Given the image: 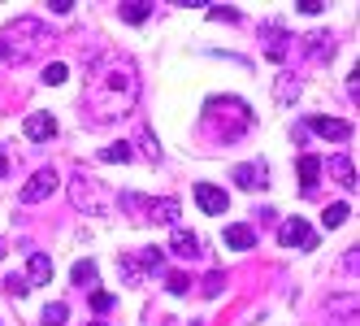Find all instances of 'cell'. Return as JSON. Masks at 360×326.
<instances>
[{"label":"cell","instance_id":"3","mask_svg":"<svg viewBox=\"0 0 360 326\" xmlns=\"http://www.w3.org/2000/svg\"><path fill=\"white\" fill-rule=\"evenodd\" d=\"M70 200H74V209H83L91 218H105L113 209L109 187L100 179H91V174H83V170H74V179H70Z\"/></svg>","mask_w":360,"mask_h":326},{"label":"cell","instance_id":"19","mask_svg":"<svg viewBox=\"0 0 360 326\" xmlns=\"http://www.w3.org/2000/svg\"><path fill=\"white\" fill-rule=\"evenodd\" d=\"M347 218H352V209L343 205V200H339V205H330V209L321 213V222H326V227H330V231H334V227H343V222H347Z\"/></svg>","mask_w":360,"mask_h":326},{"label":"cell","instance_id":"1","mask_svg":"<svg viewBox=\"0 0 360 326\" xmlns=\"http://www.w3.org/2000/svg\"><path fill=\"white\" fill-rule=\"evenodd\" d=\"M135 100H139V74L131 61H109L91 74V87H87L91 122H117L135 109Z\"/></svg>","mask_w":360,"mask_h":326},{"label":"cell","instance_id":"27","mask_svg":"<svg viewBox=\"0 0 360 326\" xmlns=\"http://www.w3.org/2000/svg\"><path fill=\"white\" fill-rule=\"evenodd\" d=\"M295 96H300L295 79H282V83H278V100H282V105H287V100H295Z\"/></svg>","mask_w":360,"mask_h":326},{"label":"cell","instance_id":"23","mask_svg":"<svg viewBox=\"0 0 360 326\" xmlns=\"http://www.w3.org/2000/svg\"><path fill=\"white\" fill-rule=\"evenodd\" d=\"M65 79H70V70H65L61 61H53V65L44 70V83H48V87H57V83H65Z\"/></svg>","mask_w":360,"mask_h":326},{"label":"cell","instance_id":"2","mask_svg":"<svg viewBox=\"0 0 360 326\" xmlns=\"http://www.w3.org/2000/svg\"><path fill=\"white\" fill-rule=\"evenodd\" d=\"M204 127H209V135L217 144H235L252 131V109L239 96H213L209 105H204Z\"/></svg>","mask_w":360,"mask_h":326},{"label":"cell","instance_id":"20","mask_svg":"<svg viewBox=\"0 0 360 326\" xmlns=\"http://www.w3.org/2000/svg\"><path fill=\"white\" fill-rule=\"evenodd\" d=\"M70 279L79 283V287H91V283H96V261H79V265L70 270Z\"/></svg>","mask_w":360,"mask_h":326},{"label":"cell","instance_id":"25","mask_svg":"<svg viewBox=\"0 0 360 326\" xmlns=\"http://www.w3.org/2000/svg\"><path fill=\"white\" fill-rule=\"evenodd\" d=\"M65 318H70L65 305H48V309H44V326H65Z\"/></svg>","mask_w":360,"mask_h":326},{"label":"cell","instance_id":"22","mask_svg":"<svg viewBox=\"0 0 360 326\" xmlns=\"http://www.w3.org/2000/svg\"><path fill=\"white\" fill-rule=\"evenodd\" d=\"M165 287H169L174 296H187V287H191V279H187V274H183V270H174V274H165Z\"/></svg>","mask_w":360,"mask_h":326},{"label":"cell","instance_id":"8","mask_svg":"<svg viewBox=\"0 0 360 326\" xmlns=\"http://www.w3.org/2000/svg\"><path fill=\"white\" fill-rule=\"evenodd\" d=\"M308 131L321 135V139H352V122H339V118H308Z\"/></svg>","mask_w":360,"mask_h":326},{"label":"cell","instance_id":"18","mask_svg":"<svg viewBox=\"0 0 360 326\" xmlns=\"http://www.w3.org/2000/svg\"><path fill=\"white\" fill-rule=\"evenodd\" d=\"M139 265H143L148 274H161V270H165V253H161V248H143V253H139Z\"/></svg>","mask_w":360,"mask_h":326},{"label":"cell","instance_id":"15","mask_svg":"<svg viewBox=\"0 0 360 326\" xmlns=\"http://www.w3.org/2000/svg\"><path fill=\"white\" fill-rule=\"evenodd\" d=\"M169 253H178V257H195V253H200V239H195L191 231H183V227H174V235H169Z\"/></svg>","mask_w":360,"mask_h":326},{"label":"cell","instance_id":"14","mask_svg":"<svg viewBox=\"0 0 360 326\" xmlns=\"http://www.w3.org/2000/svg\"><path fill=\"white\" fill-rule=\"evenodd\" d=\"M330 174L339 179L343 192H356V170H352V157H347V153H339V157L330 161Z\"/></svg>","mask_w":360,"mask_h":326},{"label":"cell","instance_id":"26","mask_svg":"<svg viewBox=\"0 0 360 326\" xmlns=\"http://www.w3.org/2000/svg\"><path fill=\"white\" fill-rule=\"evenodd\" d=\"M221 287H226V274H209V279H204V296H221Z\"/></svg>","mask_w":360,"mask_h":326},{"label":"cell","instance_id":"16","mask_svg":"<svg viewBox=\"0 0 360 326\" xmlns=\"http://www.w3.org/2000/svg\"><path fill=\"white\" fill-rule=\"evenodd\" d=\"M48 279H53V261H48L44 253H31V261H27V283H48Z\"/></svg>","mask_w":360,"mask_h":326},{"label":"cell","instance_id":"10","mask_svg":"<svg viewBox=\"0 0 360 326\" xmlns=\"http://www.w3.org/2000/svg\"><path fill=\"white\" fill-rule=\"evenodd\" d=\"M317 179H321V157L304 153V157H300V192L313 196V192H317Z\"/></svg>","mask_w":360,"mask_h":326},{"label":"cell","instance_id":"35","mask_svg":"<svg viewBox=\"0 0 360 326\" xmlns=\"http://www.w3.org/2000/svg\"><path fill=\"white\" fill-rule=\"evenodd\" d=\"M191 326H200V322H191Z\"/></svg>","mask_w":360,"mask_h":326},{"label":"cell","instance_id":"7","mask_svg":"<svg viewBox=\"0 0 360 326\" xmlns=\"http://www.w3.org/2000/svg\"><path fill=\"white\" fill-rule=\"evenodd\" d=\"M139 209L148 213V222H161V227H174V222L183 218V209H178V200H174V196H169V200H143Z\"/></svg>","mask_w":360,"mask_h":326},{"label":"cell","instance_id":"13","mask_svg":"<svg viewBox=\"0 0 360 326\" xmlns=\"http://www.w3.org/2000/svg\"><path fill=\"white\" fill-rule=\"evenodd\" d=\"M53 135H57L53 113H31L27 118V139H53Z\"/></svg>","mask_w":360,"mask_h":326},{"label":"cell","instance_id":"34","mask_svg":"<svg viewBox=\"0 0 360 326\" xmlns=\"http://www.w3.org/2000/svg\"><path fill=\"white\" fill-rule=\"evenodd\" d=\"M91 326H105V322H91Z\"/></svg>","mask_w":360,"mask_h":326},{"label":"cell","instance_id":"9","mask_svg":"<svg viewBox=\"0 0 360 326\" xmlns=\"http://www.w3.org/2000/svg\"><path fill=\"white\" fill-rule=\"evenodd\" d=\"M195 200H200L204 213H226V205H230V196L221 187H213V183H200L195 187Z\"/></svg>","mask_w":360,"mask_h":326},{"label":"cell","instance_id":"6","mask_svg":"<svg viewBox=\"0 0 360 326\" xmlns=\"http://www.w3.org/2000/svg\"><path fill=\"white\" fill-rule=\"evenodd\" d=\"M235 183H239V187H248V192H261V187H269V165H265V161L235 165Z\"/></svg>","mask_w":360,"mask_h":326},{"label":"cell","instance_id":"29","mask_svg":"<svg viewBox=\"0 0 360 326\" xmlns=\"http://www.w3.org/2000/svg\"><path fill=\"white\" fill-rule=\"evenodd\" d=\"M139 148H143V153H148L152 161L161 157V153H157V139H152V131H139Z\"/></svg>","mask_w":360,"mask_h":326},{"label":"cell","instance_id":"28","mask_svg":"<svg viewBox=\"0 0 360 326\" xmlns=\"http://www.w3.org/2000/svg\"><path fill=\"white\" fill-rule=\"evenodd\" d=\"M209 13H213V18H221V22H239V9H235V5H213Z\"/></svg>","mask_w":360,"mask_h":326},{"label":"cell","instance_id":"21","mask_svg":"<svg viewBox=\"0 0 360 326\" xmlns=\"http://www.w3.org/2000/svg\"><path fill=\"white\" fill-rule=\"evenodd\" d=\"M100 157H105V161H113V165H126V161H131V144H109Z\"/></svg>","mask_w":360,"mask_h":326},{"label":"cell","instance_id":"11","mask_svg":"<svg viewBox=\"0 0 360 326\" xmlns=\"http://www.w3.org/2000/svg\"><path fill=\"white\" fill-rule=\"evenodd\" d=\"M265 39H269V48H265L269 61H282V57H287V44H291V39H287V31H282L278 22H265Z\"/></svg>","mask_w":360,"mask_h":326},{"label":"cell","instance_id":"32","mask_svg":"<svg viewBox=\"0 0 360 326\" xmlns=\"http://www.w3.org/2000/svg\"><path fill=\"white\" fill-rule=\"evenodd\" d=\"M9 174V157H5V148H0V179Z\"/></svg>","mask_w":360,"mask_h":326},{"label":"cell","instance_id":"24","mask_svg":"<svg viewBox=\"0 0 360 326\" xmlns=\"http://www.w3.org/2000/svg\"><path fill=\"white\" fill-rule=\"evenodd\" d=\"M113 305H117L113 291H91V309H96V313H109Z\"/></svg>","mask_w":360,"mask_h":326},{"label":"cell","instance_id":"5","mask_svg":"<svg viewBox=\"0 0 360 326\" xmlns=\"http://www.w3.org/2000/svg\"><path fill=\"white\" fill-rule=\"evenodd\" d=\"M57 192V170H35L31 183L22 187V205H39V200H48Z\"/></svg>","mask_w":360,"mask_h":326},{"label":"cell","instance_id":"30","mask_svg":"<svg viewBox=\"0 0 360 326\" xmlns=\"http://www.w3.org/2000/svg\"><path fill=\"white\" fill-rule=\"evenodd\" d=\"M5 291H9V296H27V279H18V274H9V279H5Z\"/></svg>","mask_w":360,"mask_h":326},{"label":"cell","instance_id":"12","mask_svg":"<svg viewBox=\"0 0 360 326\" xmlns=\"http://www.w3.org/2000/svg\"><path fill=\"white\" fill-rule=\"evenodd\" d=\"M226 248H235V253H248V248H256V231H252V227H243V222L226 227Z\"/></svg>","mask_w":360,"mask_h":326},{"label":"cell","instance_id":"33","mask_svg":"<svg viewBox=\"0 0 360 326\" xmlns=\"http://www.w3.org/2000/svg\"><path fill=\"white\" fill-rule=\"evenodd\" d=\"M0 257H5V244H0Z\"/></svg>","mask_w":360,"mask_h":326},{"label":"cell","instance_id":"31","mask_svg":"<svg viewBox=\"0 0 360 326\" xmlns=\"http://www.w3.org/2000/svg\"><path fill=\"white\" fill-rule=\"evenodd\" d=\"M300 13H308V18H317V13H326V5H313V0H304V5H300Z\"/></svg>","mask_w":360,"mask_h":326},{"label":"cell","instance_id":"17","mask_svg":"<svg viewBox=\"0 0 360 326\" xmlns=\"http://www.w3.org/2000/svg\"><path fill=\"white\" fill-rule=\"evenodd\" d=\"M117 13H122V22H131V27H139V22H148L152 18V5H117Z\"/></svg>","mask_w":360,"mask_h":326},{"label":"cell","instance_id":"4","mask_svg":"<svg viewBox=\"0 0 360 326\" xmlns=\"http://www.w3.org/2000/svg\"><path fill=\"white\" fill-rule=\"evenodd\" d=\"M278 244L282 248H304V253H313V248H317V231L308 227L304 218H287V227L278 231Z\"/></svg>","mask_w":360,"mask_h":326}]
</instances>
